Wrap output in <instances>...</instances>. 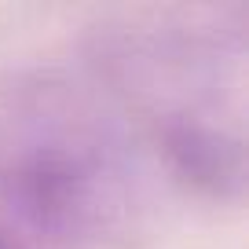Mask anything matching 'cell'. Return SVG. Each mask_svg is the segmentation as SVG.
<instances>
[{
  "mask_svg": "<svg viewBox=\"0 0 249 249\" xmlns=\"http://www.w3.org/2000/svg\"><path fill=\"white\" fill-rule=\"evenodd\" d=\"M147 161L124 110L59 66L0 77V213L11 231L103 246L132 231Z\"/></svg>",
  "mask_w": 249,
  "mask_h": 249,
  "instance_id": "obj_1",
  "label": "cell"
},
{
  "mask_svg": "<svg viewBox=\"0 0 249 249\" xmlns=\"http://www.w3.org/2000/svg\"><path fill=\"white\" fill-rule=\"evenodd\" d=\"M150 124V147L172 179L205 198H238L246 187L242 132L224 117H158Z\"/></svg>",
  "mask_w": 249,
  "mask_h": 249,
  "instance_id": "obj_2",
  "label": "cell"
},
{
  "mask_svg": "<svg viewBox=\"0 0 249 249\" xmlns=\"http://www.w3.org/2000/svg\"><path fill=\"white\" fill-rule=\"evenodd\" d=\"M0 249H18V242H15V231H11L4 220H0Z\"/></svg>",
  "mask_w": 249,
  "mask_h": 249,
  "instance_id": "obj_3",
  "label": "cell"
}]
</instances>
